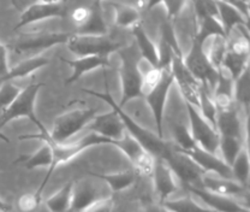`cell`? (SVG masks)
<instances>
[{
  "label": "cell",
  "instance_id": "6",
  "mask_svg": "<svg viewBox=\"0 0 250 212\" xmlns=\"http://www.w3.org/2000/svg\"><path fill=\"white\" fill-rule=\"evenodd\" d=\"M93 179L78 180L74 182L70 212H83L98 201L111 198V189L103 180L90 175Z\"/></svg>",
  "mask_w": 250,
  "mask_h": 212
},
{
  "label": "cell",
  "instance_id": "14",
  "mask_svg": "<svg viewBox=\"0 0 250 212\" xmlns=\"http://www.w3.org/2000/svg\"><path fill=\"white\" fill-rule=\"evenodd\" d=\"M177 151L189 157L196 165L201 167L205 174H215L218 177H221V179L233 180L231 167L226 165L223 159L219 158L217 154L206 152L202 148H200L199 146H195L194 148L189 151Z\"/></svg>",
  "mask_w": 250,
  "mask_h": 212
},
{
  "label": "cell",
  "instance_id": "40",
  "mask_svg": "<svg viewBox=\"0 0 250 212\" xmlns=\"http://www.w3.org/2000/svg\"><path fill=\"white\" fill-rule=\"evenodd\" d=\"M173 134H174V140H176V145L174 147L179 151H189L191 148H194L195 146H197L195 143L194 139H192L191 134H190V130L188 129L186 125H183L182 123H177L173 127Z\"/></svg>",
  "mask_w": 250,
  "mask_h": 212
},
{
  "label": "cell",
  "instance_id": "39",
  "mask_svg": "<svg viewBox=\"0 0 250 212\" xmlns=\"http://www.w3.org/2000/svg\"><path fill=\"white\" fill-rule=\"evenodd\" d=\"M113 146H116L117 148H119V150L123 152L125 156L129 158V161L131 162V164L139 158L143 152H146L141 147L140 143L134 138L130 137L127 133H125L123 139H121L118 141H114Z\"/></svg>",
  "mask_w": 250,
  "mask_h": 212
},
{
  "label": "cell",
  "instance_id": "45",
  "mask_svg": "<svg viewBox=\"0 0 250 212\" xmlns=\"http://www.w3.org/2000/svg\"><path fill=\"white\" fill-rule=\"evenodd\" d=\"M159 4L164 5V7L166 9V14H167V20L171 21L172 18L178 16L183 7H186L187 1H161Z\"/></svg>",
  "mask_w": 250,
  "mask_h": 212
},
{
  "label": "cell",
  "instance_id": "41",
  "mask_svg": "<svg viewBox=\"0 0 250 212\" xmlns=\"http://www.w3.org/2000/svg\"><path fill=\"white\" fill-rule=\"evenodd\" d=\"M21 88L12 82H4L0 85V112H4L21 93Z\"/></svg>",
  "mask_w": 250,
  "mask_h": 212
},
{
  "label": "cell",
  "instance_id": "32",
  "mask_svg": "<svg viewBox=\"0 0 250 212\" xmlns=\"http://www.w3.org/2000/svg\"><path fill=\"white\" fill-rule=\"evenodd\" d=\"M231 171H232L233 180L238 182L239 185L243 186L244 188L249 183V172H250V161L249 153L247 148H242L237 158L234 159L233 164L231 165Z\"/></svg>",
  "mask_w": 250,
  "mask_h": 212
},
{
  "label": "cell",
  "instance_id": "44",
  "mask_svg": "<svg viewBox=\"0 0 250 212\" xmlns=\"http://www.w3.org/2000/svg\"><path fill=\"white\" fill-rule=\"evenodd\" d=\"M40 203L41 197L36 195L35 193H24L17 201L18 210L20 212H35L40 206Z\"/></svg>",
  "mask_w": 250,
  "mask_h": 212
},
{
  "label": "cell",
  "instance_id": "4",
  "mask_svg": "<svg viewBox=\"0 0 250 212\" xmlns=\"http://www.w3.org/2000/svg\"><path fill=\"white\" fill-rule=\"evenodd\" d=\"M43 86H45L43 83H30L27 87L23 88L14 103L0 115V129L10 121L27 117L38 127L40 134L48 132L35 115L36 96H38L40 88Z\"/></svg>",
  "mask_w": 250,
  "mask_h": 212
},
{
  "label": "cell",
  "instance_id": "52",
  "mask_svg": "<svg viewBox=\"0 0 250 212\" xmlns=\"http://www.w3.org/2000/svg\"><path fill=\"white\" fill-rule=\"evenodd\" d=\"M0 140L5 141V142H10V140H9V139H7L6 137H5V135H2L1 133H0Z\"/></svg>",
  "mask_w": 250,
  "mask_h": 212
},
{
  "label": "cell",
  "instance_id": "46",
  "mask_svg": "<svg viewBox=\"0 0 250 212\" xmlns=\"http://www.w3.org/2000/svg\"><path fill=\"white\" fill-rule=\"evenodd\" d=\"M90 16V7H84L81 6L75 9L71 14V18L74 21V23L76 24L77 28L82 27L85 22L88 21Z\"/></svg>",
  "mask_w": 250,
  "mask_h": 212
},
{
  "label": "cell",
  "instance_id": "26",
  "mask_svg": "<svg viewBox=\"0 0 250 212\" xmlns=\"http://www.w3.org/2000/svg\"><path fill=\"white\" fill-rule=\"evenodd\" d=\"M49 61L47 58H43V57L35 56L31 57V58L25 59V61H22L18 63L17 65L9 70L7 75H5L4 77L0 78V85L4 82H11L15 78L20 77H25V76H29L35 72L36 70L41 69V68L46 67L48 64Z\"/></svg>",
  "mask_w": 250,
  "mask_h": 212
},
{
  "label": "cell",
  "instance_id": "20",
  "mask_svg": "<svg viewBox=\"0 0 250 212\" xmlns=\"http://www.w3.org/2000/svg\"><path fill=\"white\" fill-rule=\"evenodd\" d=\"M202 189L207 190V192L214 193L218 195H224V197L232 198L234 195L242 194L246 188L243 186L239 185L234 180H226L221 179V177L212 176L209 174H205L201 180V187Z\"/></svg>",
  "mask_w": 250,
  "mask_h": 212
},
{
  "label": "cell",
  "instance_id": "2",
  "mask_svg": "<svg viewBox=\"0 0 250 212\" xmlns=\"http://www.w3.org/2000/svg\"><path fill=\"white\" fill-rule=\"evenodd\" d=\"M85 93L90 94V95L98 96V98L103 99L104 101L108 104L117 114L121 117L122 122H123L125 130H127V134L130 137H132L137 142L140 143L141 147L143 148L146 152L153 156L154 158H161L164 161L168 158L171 156L172 151H173V146L171 143L166 142L163 138H159L158 135L152 133L150 130L146 129L142 125H140L139 123H136L126 112L123 111L119 104L116 103V100L113 99V96L111 95L108 90L105 93H99V92H94L89 90H83Z\"/></svg>",
  "mask_w": 250,
  "mask_h": 212
},
{
  "label": "cell",
  "instance_id": "28",
  "mask_svg": "<svg viewBox=\"0 0 250 212\" xmlns=\"http://www.w3.org/2000/svg\"><path fill=\"white\" fill-rule=\"evenodd\" d=\"M22 163L27 169H35V167H47L49 169L53 163V150L49 142H43V145L39 148L33 156H21L15 164Z\"/></svg>",
  "mask_w": 250,
  "mask_h": 212
},
{
  "label": "cell",
  "instance_id": "10",
  "mask_svg": "<svg viewBox=\"0 0 250 212\" xmlns=\"http://www.w3.org/2000/svg\"><path fill=\"white\" fill-rule=\"evenodd\" d=\"M184 56L182 52H174L172 57L170 71L181 90L182 95L186 99V103L194 107H199V87L200 82L190 74L184 65Z\"/></svg>",
  "mask_w": 250,
  "mask_h": 212
},
{
  "label": "cell",
  "instance_id": "51",
  "mask_svg": "<svg viewBox=\"0 0 250 212\" xmlns=\"http://www.w3.org/2000/svg\"><path fill=\"white\" fill-rule=\"evenodd\" d=\"M10 210H11V206H10L6 201H4L0 198V212H7Z\"/></svg>",
  "mask_w": 250,
  "mask_h": 212
},
{
  "label": "cell",
  "instance_id": "29",
  "mask_svg": "<svg viewBox=\"0 0 250 212\" xmlns=\"http://www.w3.org/2000/svg\"><path fill=\"white\" fill-rule=\"evenodd\" d=\"M90 175H94L98 179L103 180L111 192H121V190L126 189L130 186L134 185L135 180H136V174L132 170H125V171L121 172H114V174H103L98 175L92 172Z\"/></svg>",
  "mask_w": 250,
  "mask_h": 212
},
{
  "label": "cell",
  "instance_id": "7",
  "mask_svg": "<svg viewBox=\"0 0 250 212\" xmlns=\"http://www.w3.org/2000/svg\"><path fill=\"white\" fill-rule=\"evenodd\" d=\"M66 45L70 51L76 54L77 57L96 56L108 58L109 54L118 52L122 48L121 44L111 40L107 35L84 36L71 34Z\"/></svg>",
  "mask_w": 250,
  "mask_h": 212
},
{
  "label": "cell",
  "instance_id": "42",
  "mask_svg": "<svg viewBox=\"0 0 250 212\" xmlns=\"http://www.w3.org/2000/svg\"><path fill=\"white\" fill-rule=\"evenodd\" d=\"M164 72H165V70H161L159 69V68H152L147 74L143 76L142 90H141L142 96H145L146 94L149 93L153 88H155L156 86L160 83L161 78H163L164 76Z\"/></svg>",
  "mask_w": 250,
  "mask_h": 212
},
{
  "label": "cell",
  "instance_id": "19",
  "mask_svg": "<svg viewBox=\"0 0 250 212\" xmlns=\"http://www.w3.org/2000/svg\"><path fill=\"white\" fill-rule=\"evenodd\" d=\"M215 129L219 137H229L243 140L242 122L234 107L225 110H218L215 119Z\"/></svg>",
  "mask_w": 250,
  "mask_h": 212
},
{
  "label": "cell",
  "instance_id": "9",
  "mask_svg": "<svg viewBox=\"0 0 250 212\" xmlns=\"http://www.w3.org/2000/svg\"><path fill=\"white\" fill-rule=\"evenodd\" d=\"M188 114L190 121V134L195 143L206 152L215 154L219 147V134L214 127L209 124L199 110L190 104H187Z\"/></svg>",
  "mask_w": 250,
  "mask_h": 212
},
{
  "label": "cell",
  "instance_id": "38",
  "mask_svg": "<svg viewBox=\"0 0 250 212\" xmlns=\"http://www.w3.org/2000/svg\"><path fill=\"white\" fill-rule=\"evenodd\" d=\"M228 41L229 39L220 38V36L212 38L209 53L207 54V57L208 59H209L210 64L213 65V68H214L217 71H220L221 70L224 57H225L226 51H228Z\"/></svg>",
  "mask_w": 250,
  "mask_h": 212
},
{
  "label": "cell",
  "instance_id": "3",
  "mask_svg": "<svg viewBox=\"0 0 250 212\" xmlns=\"http://www.w3.org/2000/svg\"><path fill=\"white\" fill-rule=\"evenodd\" d=\"M122 58V65L119 68V76L122 82V100L119 106L123 109L126 103L132 99L142 96L143 75L139 69V58H137L135 47L121 48L118 51Z\"/></svg>",
  "mask_w": 250,
  "mask_h": 212
},
{
  "label": "cell",
  "instance_id": "13",
  "mask_svg": "<svg viewBox=\"0 0 250 212\" xmlns=\"http://www.w3.org/2000/svg\"><path fill=\"white\" fill-rule=\"evenodd\" d=\"M165 162L170 166L174 176L182 183L192 187H199V185H201L202 176L205 175L203 170L196 165L189 157L177 151L174 146L171 156Z\"/></svg>",
  "mask_w": 250,
  "mask_h": 212
},
{
  "label": "cell",
  "instance_id": "24",
  "mask_svg": "<svg viewBox=\"0 0 250 212\" xmlns=\"http://www.w3.org/2000/svg\"><path fill=\"white\" fill-rule=\"evenodd\" d=\"M107 24L104 20L101 2H94L90 6V16L82 27L77 28L76 35L84 36H106L107 35Z\"/></svg>",
  "mask_w": 250,
  "mask_h": 212
},
{
  "label": "cell",
  "instance_id": "12",
  "mask_svg": "<svg viewBox=\"0 0 250 212\" xmlns=\"http://www.w3.org/2000/svg\"><path fill=\"white\" fill-rule=\"evenodd\" d=\"M173 76L170 70H165L160 83L153 88L149 93L145 95L146 101L152 111L154 117L155 125L158 128V137L163 138V121H164V111H165L166 101H167L168 92L171 90V86L173 85Z\"/></svg>",
  "mask_w": 250,
  "mask_h": 212
},
{
  "label": "cell",
  "instance_id": "31",
  "mask_svg": "<svg viewBox=\"0 0 250 212\" xmlns=\"http://www.w3.org/2000/svg\"><path fill=\"white\" fill-rule=\"evenodd\" d=\"M249 68V56L238 54L228 49L224 57L221 69L225 70L233 81H236L244 72V70Z\"/></svg>",
  "mask_w": 250,
  "mask_h": 212
},
{
  "label": "cell",
  "instance_id": "25",
  "mask_svg": "<svg viewBox=\"0 0 250 212\" xmlns=\"http://www.w3.org/2000/svg\"><path fill=\"white\" fill-rule=\"evenodd\" d=\"M131 31L132 34H134L135 39H136L137 47H139L141 52V56H142L146 61H148V63L152 65V68H158V47L155 46V44L153 43L149 39V36L147 35L141 21L135 25H132Z\"/></svg>",
  "mask_w": 250,
  "mask_h": 212
},
{
  "label": "cell",
  "instance_id": "35",
  "mask_svg": "<svg viewBox=\"0 0 250 212\" xmlns=\"http://www.w3.org/2000/svg\"><path fill=\"white\" fill-rule=\"evenodd\" d=\"M243 147V140L229 137L219 138L218 150H220L221 154H223V158L221 159H223L226 165H229L230 167Z\"/></svg>",
  "mask_w": 250,
  "mask_h": 212
},
{
  "label": "cell",
  "instance_id": "27",
  "mask_svg": "<svg viewBox=\"0 0 250 212\" xmlns=\"http://www.w3.org/2000/svg\"><path fill=\"white\" fill-rule=\"evenodd\" d=\"M215 36H220V38H225L226 36L225 31H224L223 25L220 24L217 17H213L209 15H203L202 17L199 18V28L195 31L194 40L203 45L207 39L215 38Z\"/></svg>",
  "mask_w": 250,
  "mask_h": 212
},
{
  "label": "cell",
  "instance_id": "17",
  "mask_svg": "<svg viewBox=\"0 0 250 212\" xmlns=\"http://www.w3.org/2000/svg\"><path fill=\"white\" fill-rule=\"evenodd\" d=\"M186 188L190 193L201 199L207 205V208L214 212H249L248 208H244L242 204H239L232 198L214 194V193L207 192L200 187L186 186Z\"/></svg>",
  "mask_w": 250,
  "mask_h": 212
},
{
  "label": "cell",
  "instance_id": "23",
  "mask_svg": "<svg viewBox=\"0 0 250 212\" xmlns=\"http://www.w3.org/2000/svg\"><path fill=\"white\" fill-rule=\"evenodd\" d=\"M215 5L218 9V20L223 25L228 39L230 38L234 28L239 27V25H246V27L249 25V21L239 14L230 4V1H215Z\"/></svg>",
  "mask_w": 250,
  "mask_h": 212
},
{
  "label": "cell",
  "instance_id": "36",
  "mask_svg": "<svg viewBox=\"0 0 250 212\" xmlns=\"http://www.w3.org/2000/svg\"><path fill=\"white\" fill-rule=\"evenodd\" d=\"M161 204L170 212H214L210 209L197 204L191 198H181L176 199V200L167 199Z\"/></svg>",
  "mask_w": 250,
  "mask_h": 212
},
{
  "label": "cell",
  "instance_id": "50",
  "mask_svg": "<svg viewBox=\"0 0 250 212\" xmlns=\"http://www.w3.org/2000/svg\"><path fill=\"white\" fill-rule=\"evenodd\" d=\"M146 212H170V211H168L163 204H160V205H156V204L154 205V204H152V205L147 206Z\"/></svg>",
  "mask_w": 250,
  "mask_h": 212
},
{
  "label": "cell",
  "instance_id": "15",
  "mask_svg": "<svg viewBox=\"0 0 250 212\" xmlns=\"http://www.w3.org/2000/svg\"><path fill=\"white\" fill-rule=\"evenodd\" d=\"M87 128L90 133L112 141L121 140L126 133L121 117L113 109L108 114L94 117Z\"/></svg>",
  "mask_w": 250,
  "mask_h": 212
},
{
  "label": "cell",
  "instance_id": "1",
  "mask_svg": "<svg viewBox=\"0 0 250 212\" xmlns=\"http://www.w3.org/2000/svg\"><path fill=\"white\" fill-rule=\"evenodd\" d=\"M30 139H36V140H41L43 142H49L52 146V150H53V163H52L51 167L47 171L46 177L43 179L42 185L39 187V189L36 190L35 194L41 197V193L45 189L47 182L51 179L52 174L54 172V170L57 167L65 165L69 162H71L72 159L76 158L80 153H82L83 151H85L87 148L92 147V146L96 145H113L114 141L108 140V139L101 138L99 135L94 134V133H88L87 135L82 137L78 140L75 141H66V142L62 143H56L51 140L49 138V132L45 133V134H33V135H22L20 137V140H30Z\"/></svg>",
  "mask_w": 250,
  "mask_h": 212
},
{
  "label": "cell",
  "instance_id": "49",
  "mask_svg": "<svg viewBox=\"0 0 250 212\" xmlns=\"http://www.w3.org/2000/svg\"><path fill=\"white\" fill-rule=\"evenodd\" d=\"M231 5L239 12L242 16H243L246 20L249 21V1H232L230 2Z\"/></svg>",
  "mask_w": 250,
  "mask_h": 212
},
{
  "label": "cell",
  "instance_id": "22",
  "mask_svg": "<svg viewBox=\"0 0 250 212\" xmlns=\"http://www.w3.org/2000/svg\"><path fill=\"white\" fill-rule=\"evenodd\" d=\"M233 83L234 81L230 75L221 69L219 71L218 81L213 88V101L217 110H225L232 106L233 103Z\"/></svg>",
  "mask_w": 250,
  "mask_h": 212
},
{
  "label": "cell",
  "instance_id": "8",
  "mask_svg": "<svg viewBox=\"0 0 250 212\" xmlns=\"http://www.w3.org/2000/svg\"><path fill=\"white\" fill-rule=\"evenodd\" d=\"M183 61L190 74L194 76L201 85L206 86L208 90L214 88L218 81L219 71H217L210 64L207 53L203 49V45L192 39L191 48L187 57H184Z\"/></svg>",
  "mask_w": 250,
  "mask_h": 212
},
{
  "label": "cell",
  "instance_id": "30",
  "mask_svg": "<svg viewBox=\"0 0 250 212\" xmlns=\"http://www.w3.org/2000/svg\"><path fill=\"white\" fill-rule=\"evenodd\" d=\"M75 181L67 182L62 189L46 200V206L51 212H69L71 208L72 187Z\"/></svg>",
  "mask_w": 250,
  "mask_h": 212
},
{
  "label": "cell",
  "instance_id": "47",
  "mask_svg": "<svg viewBox=\"0 0 250 212\" xmlns=\"http://www.w3.org/2000/svg\"><path fill=\"white\" fill-rule=\"evenodd\" d=\"M113 211V200L112 198L105 199V200L98 201L93 204L88 209H85L83 212H112Z\"/></svg>",
  "mask_w": 250,
  "mask_h": 212
},
{
  "label": "cell",
  "instance_id": "16",
  "mask_svg": "<svg viewBox=\"0 0 250 212\" xmlns=\"http://www.w3.org/2000/svg\"><path fill=\"white\" fill-rule=\"evenodd\" d=\"M70 36H71V33H47L23 36L20 41L15 43L12 47L17 53L43 51V49L51 48V47L59 45V44H66Z\"/></svg>",
  "mask_w": 250,
  "mask_h": 212
},
{
  "label": "cell",
  "instance_id": "34",
  "mask_svg": "<svg viewBox=\"0 0 250 212\" xmlns=\"http://www.w3.org/2000/svg\"><path fill=\"white\" fill-rule=\"evenodd\" d=\"M199 109H201L202 117L215 128V119H217V106L212 99V94L209 93L206 86L200 83L199 87Z\"/></svg>",
  "mask_w": 250,
  "mask_h": 212
},
{
  "label": "cell",
  "instance_id": "37",
  "mask_svg": "<svg viewBox=\"0 0 250 212\" xmlns=\"http://www.w3.org/2000/svg\"><path fill=\"white\" fill-rule=\"evenodd\" d=\"M233 99H236L242 106L246 107L248 111L250 101V78L249 68L244 70V72L234 81L233 83Z\"/></svg>",
  "mask_w": 250,
  "mask_h": 212
},
{
  "label": "cell",
  "instance_id": "5",
  "mask_svg": "<svg viewBox=\"0 0 250 212\" xmlns=\"http://www.w3.org/2000/svg\"><path fill=\"white\" fill-rule=\"evenodd\" d=\"M95 116L96 110L90 107L65 112L54 119L53 128L49 132V138L56 143L66 142L83 128L87 127Z\"/></svg>",
  "mask_w": 250,
  "mask_h": 212
},
{
  "label": "cell",
  "instance_id": "11",
  "mask_svg": "<svg viewBox=\"0 0 250 212\" xmlns=\"http://www.w3.org/2000/svg\"><path fill=\"white\" fill-rule=\"evenodd\" d=\"M65 16H66V4L64 1L33 2L22 12L20 22L15 27V30L49 18H62Z\"/></svg>",
  "mask_w": 250,
  "mask_h": 212
},
{
  "label": "cell",
  "instance_id": "48",
  "mask_svg": "<svg viewBox=\"0 0 250 212\" xmlns=\"http://www.w3.org/2000/svg\"><path fill=\"white\" fill-rule=\"evenodd\" d=\"M9 63H7V48L0 43V78L4 77L9 72Z\"/></svg>",
  "mask_w": 250,
  "mask_h": 212
},
{
  "label": "cell",
  "instance_id": "18",
  "mask_svg": "<svg viewBox=\"0 0 250 212\" xmlns=\"http://www.w3.org/2000/svg\"><path fill=\"white\" fill-rule=\"evenodd\" d=\"M153 182L156 194L160 198V201L167 200L171 194H173L178 189V183L176 181V176L172 172L170 166L167 165L164 159L156 158L153 170Z\"/></svg>",
  "mask_w": 250,
  "mask_h": 212
},
{
  "label": "cell",
  "instance_id": "43",
  "mask_svg": "<svg viewBox=\"0 0 250 212\" xmlns=\"http://www.w3.org/2000/svg\"><path fill=\"white\" fill-rule=\"evenodd\" d=\"M154 157L150 156L148 152H143L139 158L132 163V165H134L136 171L140 172V174L146 175V176H152L153 170H154Z\"/></svg>",
  "mask_w": 250,
  "mask_h": 212
},
{
  "label": "cell",
  "instance_id": "21",
  "mask_svg": "<svg viewBox=\"0 0 250 212\" xmlns=\"http://www.w3.org/2000/svg\"><path fill=\"white\" fill-rule=\"evenodd\" d=\"M62 62L66 63L67 65L72 68L74 72H72L71 77L67 78L66 85H71V83L76 82L77 80H80L82 77V75H84L85 72H89L92 70L98 69V68H109L108 58H104V57H96V56H89V57H80V58L72 59L69 61L66 58H62Z\"/></svg>",
  "mask_w": 250,
  "mask_h": 212
},
{
  "label": "cell",
  "instance_id": "33",
  "mask_svg": "<svg viewBox=\"0 0 250 212\" xmlns=\"http://www.w3.org/2000/svg\"><path fill=\"white\" fill-rule=\"evenodd\" d=\"M113 6L116 10L114 22L118 27L131 28L132 25L140 22V14L137 7L123 4V2H117V4H113Z\"/></svg>",
  "mask_w": 250,
  "mask_h": 212
}]
</instances>
